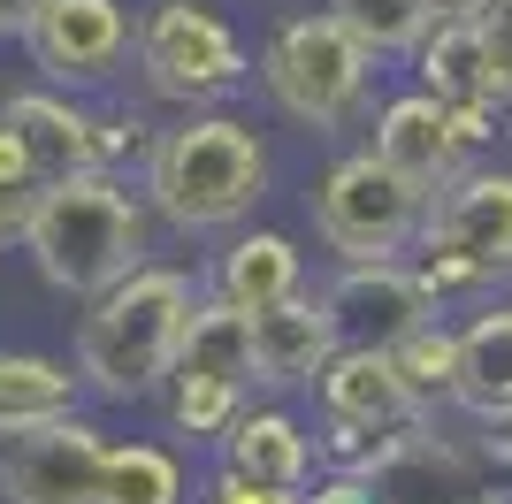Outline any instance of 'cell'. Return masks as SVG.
Wrapping results in <instances>:
<instances>
[{
  "label": "cell",
  "mask_w": 512,
  "mask_h": 504,
  "mask_svg": "<svg viewBox=\"0 0 512 504\" xmlns=\"http://www.w3.org/2000/svg\"><path fill=\"white\" fill-rule=\"evenodd\" d=\"M39 275L69 298H100L115 291L130 268H146V214L107 168H77L39 184L31 230H23Z\"/></svg>",
  "instance_id": "1"
},
{
  "label": "cell",
  "mask_w": 512,
  "mask_h": 504,
  "mask_svg": "<svg viewBox=\"0 0 512 504\" xmlns=\"http://www.w3.org/2000/svg\"><path fill=\"white\" fill-rule=\"evenodd\" d=\"M199 291L192 275L176 268H130L115 291L92 298L85 329H77V375L100 390V398H138L176 367V344H184V321H192Z\"/></svg>",
  "instance_id": "2"
},
{
  "label": "cell",
  "mask_w": 512,
  "mask_h": 504,
  "mask_svg": "<svg viewBox=\"0 0 512 504\" xmlns=\"http://www.w3.org/2000/svg\"><path fill=\"white\" fill-rule=\"evenodd\" d=\"M260 191H268V153L230 115H199L153 146V207L176 230H230L253 214Z\"/></svg>",
  "instance_id": "3"
},
{
  "label": "cell",
  "mask_w": 512,
  "mask_h": 504,
  "mask_svg": "<svg viewBox=\"0 0 512 504\" xmlns=\"http://www.w3.org/2000/svg\"><path fill=\"white\" fill-rule=\"evenodd\" d=\"M367 54L337 16H299L283 23L268 54H260V84H268V100L306 130H337L367 92Z\"/></svg>",
  "instance_id": "4"
},
{
  "label": "cell",
  "mask_w": 512,
  "mask_h": 504,
  "mask_svg": "<svg viewBox=\"0 0 512 504\" xmlns=\"http://www.w3.org/2000/svg\"><path fill=\"white\" fill-rule=\"evenodd\" d=\"M421 207H428V191L413 184V176H398L383 153H352V161H337L321 176L314 230H321V245L344 252V260H398V252L413 245V230L428 222Z\"/></svg>",
  "instance_id": "5"
},
{
  "label": "cell",
  "mask_w": 512,
  "mask_h": 504,
  "mask_svg": "<svg viewBox=\"0 0 512 504\" xmlns=\"http://www.w3.org/2000/svg\"><path fill=\"white\" fill-rule=\"evenodd\" d=\"M421 237H428V260L413 275L428 283V298L482 291V283L512 275V176H459V184H444Z\"/></svg>",
  "instance_id": "6"
},
{
  "label": "cell",
  "mask_w": 512,
  "mask_h": 504,
  "mask_svg": "<svg viewBox=\"0 0 512 504\" xmlns=\"http://www.w3.org/2000/svg\"><path fill=\"white\" fill-rule=\"evenodd\" d=\"M138 69L153 77V92L169 100H214V92H237L245 84V46L214 8L192 0H161L146 23H138Z\"/></svg>",
  "instance_id": "7"
},
{
  "label": "cell",
  "mask_w": 512,
  "mask_h": 504,
  "mask_svg": "<svg viewBox=\"0 0 512 504\" xmlns=\"http://www.w3.org/2000/svg\"><path fill=\"white\" fill-rule=\"evenodd\" d=\"M107 451L115 443H100V428H85L77 413L39 420V428L8 436V451H0V497L8 504H100Z\"/></svg>",
  "instance_id": "8"
},
{
  "label": "cell",
  "mask_w": 512,
  "mask_h": 504,
  "mask_svg": "<svg viewBox=\"0 0 512 504\" xmlns=\"http://www.w3.org/2000/svg\"><path fill=\"white\" fill-rule=\"evenodd\" d=\"M321 306L337 321V344L390 352V344H406L428 321V283L406 275L398 260H344V275L321 291Z\"/></svg>",
  "instance_id": "9"
},
{
  "label": "cell",
  "mask_w": 512,
  "mask_h": 504,
  "mask_svg": "<svg viewBox=\"0 0 512 504\" xmlns=\"http://www.w3.org/2000/svg\"><path fill=\"white\" fill-rule=\"evenodd\" d=\"M23 39L46 77H107L130 46V16L115 0H46Z\"/></svg>",
  "instance_id": "10"
},
{
  "label": "cell",
  "mask_w": 512,
  "mask_h": 504,
  "mask_svg": "<svg viewBox=\"0 0 512 504\" xmlns=\"http://www.w3.org/2000/svg\"><path fill=\"white\" fill-rule=\"evenodd\" d=\"M337 359V321L321 298H276L253 314V382L268 390H291V382H314L321 367Z\"/></svg>",
  "instance_id": "11"
},
{
  "label": "cell",
  "mask_w": 512,
  "mask_h": 504,
  "mask_svg": "<svg viewBox=\"0 0 512 504\" xmlns=\"http://www.w3.org/2000/svg\"><path fill=\"white\" fill-rule=\"evenodd\" d=\"M375 153H383L398 176H413L421 191H444L451 168H459V138H451V107L436 92H406V100L383 107V123H375Z\"/></svg>",
  "instance_id": "12"
},
{
  "label": "cell",
  "mask_w": 512,
  "mask_h": 504,
  "mask_svg": "<svg viewBox=\"0 0 512 504\" xmlns=\"http://www.w3.org/2000/svg\"><path fill=\"white\" fill-rule=\"evenodd\" d=\"M321 405H329V420H375V428H406L421 413L398 359L367 352V344H337V359L321 367Z\"/></svg>",
  "instance_id": "13"
},
{
  "label": "cell",
  "mask_w": 512,
  "mask_h": 504,
  "mask_svg": "<svg viewBox=\"0 0 512 504\" xmlns=\"http://www.w3.org/2000/svg\"><path fill=\"white\" fill-rule=\"evenodd\" d=\"M451 405L474 420H512V306L459 329V367H451Z\"/></svg>",
  "instance_id": "14"
},
{
  "label": "cell",
  "mask_w": 512,
  "mask_h": 504,
  "mask_svg": "<svg viewBox=\"0 0 512 504\" xmlns=\"http://www.w3.org/2000/svg\"><path fill=\"white\" fill-rule=\"evenodd\" d=\"M8 123H16V138L31 146L39 184L77 176V168H100V123L77 115L69 100H54V92H23V100H8Z\"/></svg>",
  "instance_id": "15"
},
{
  "label": "cell",
  "mask_w": 512,
  "mask_h": 504,
  "mask_svg": "<svg viewBox=\"0 0 512 504\" xmlns=\"http://www.w3.org/2000/svg\"><path fill=\"white\" fill-rule=\"evenodd\" d=\"M169 375H207V382H253V314L245 306H230V298L214 291L192 306V321H184V344H176V367Z\"/></svg>",
  "instance_id": "16"
},
{
  "label": "cell",
  "mask_w": 512,
  "mask_h": 504,
  "mask_svg": "<svg viewBox=\"0 0 512 504\" xmlns=\"http://www.w3.org/2000/svg\"><path fill=\"white\" fill-rule=\"evenodd\" d=\"M222 451L237 474H253L268 489H306V466H314V443L291 413H237L222 428Z\"/></svg>",
  "instance_id": "17"
},
{
  "label": "cell",
  "mask_w": 512,
  "mask_h": 504,
  "mask_svg": "<svg viewBox=\"0 0 512 504\" xmlns=\"http://www.w3.org/2000/svg\"><path fill=\"white\" fill-rule=\"evenodd\" d=\"M214 291L230 298V306H245V314H260V306H276V298L299 291V245L276 230H253L237 237L230 252H222V275H214Z\"/></svg>",
  "instance_id": "18"
},
{
  "label": "cell",
  "mask_w": 512,
  "mask_h": 504,
  "mask_svg": "<svg viewBox=\"0 0 512 504\" xmlns=\"http://www.w3.org/2000/svg\"><path fill=\"white\" fill-rule=\"evenodd\" d=\"M77 382L62 359H39V352H0V436H23L39 420H62L77 405Z\"/></svg>",
  "instance_id": "19"
},
{
  "label": "cell",
  "mask_w": 512,
  "mask_h": 504,
  "mask_svg": "<svg viewBox=\"0 0 512 504\" xmlns=\"http://www.w3.org/2000/svg\"><path fill=\"white\" fill-rule=\"evenodd\" d=\"M413 54H421V84L444 107L497 100L490 92V62H482V31H474V23H428V39L413 46Z\"/></svg>",
  "instance_id": "20"
},
{
  "label": "cell",
  "mask_w": 512,
  "mask_h": 504,
  "mask_svg": "<svg viewBox=\"0 0 512 504\" xmlns=\"http://www.w3.org/2000/svg\"><path fill=\"white\" fill-rule=\"evenodd\" d=\"M100 504H184V466L161 443H115L107 451V497Z\"/></svg>",
  "instance_id": "21"
},
{
  "label": "cell",
  "mask_w": 512,
  "mask_h": 504,
  "mask_svg": "<svg viewBox=\"0 0 512 504\" xmlns=\"http://www.w3.org/2000/svg\"><path fill=\"white\" fill-rule=\"evenodd\" d=\"M329 16H337L367 54H406V46L428 39V8L421 0H337Z\"/></svg>",
  "instance_id": "22"
},
{
  "label": "cell",
  "mask_w": 512,
  "mask_h": 504,
  "mask_svg": "<svg viewBox=\"0 0 512 504\" xmlns=\"http://www.w3.org/2000/svg\"><path fill=\"white\" fill-rule=\"evenodd\" d=\"M390 359H398V375H406L413 398H451V367H459V336L444 329H413L406 344H390Z\"/></svg>",
  "instance_id": "23"
},
{
  "label": "cell",
  "mask_w": 512,
  "mask_h": 504,
  "mask_svg": "<svg viewBox=\"0 0 512 504\" xmlns=\"http://www.w3.org/2000/svg\"><path fill=\"white\" fill-rule=\"evenodd\" d=\"M230 420H237V382L176 375V428H184V436H222Z\"/></svg>",
  "instance_id": "24"
},
{
  "label": "cell",
  "mask_w": 512,
  "mask_h": 504,
  "mask_svg": "<svg viewBox=\"0 0 512 504\" xmlns=\"http://www.w3.org/2000/svg\"><path fill=\"white\" fill-rule=\"evenodd\" d=\"M474 31H482V62H490V92H497V100H512V0H490Z\"/></svg>",
  "instance_id": "25"
},
{
  "label": "cell",
  "mask_w": 512,
  "mask_h": 504,
  "mask_svg": "<svg viewBox=\"0 0 512 504\" xmlns=\"http://www.w3.org/2000/svg\"><path fill=\"white\" fill-rule=\"evenodd\" d=\"M199 504H299V489H268V482H253V474H237V466H222L207 482V497Z\"/></svg>",
  "instance_id": "26"
},
{
  "label": "cell",
  "mask_w": 512,
  "mask_h": 504,
  "mask_svg": "<svg viewBox=\"0 0 512 504\" xmlns=\"http://www.w3.org/2000/svg\"><path fill=\"white\" fill-rule=\"evenodd\" d=\"M490 107H505V100H467V107H451V138H459V161H467V153H482V146L497 138Z\"/></svg>",
  "instance_id": "27"
},
{
  "label": "cell",
  "mask_w": 512,
  "mask_h": 504,
  "mask_svg": "<svg viewBox=\"0 0 512 504\" xmlns=\"http://www.w3.org/2000/svg\"><path fill=\"white\" fill-rule=\"evenodd\" d=\"M31 207H39V184H8L0 176V245L31 230Z\"/></svg>",
  "instance_id": "28"
},
{
  "label": "cell",
  "mask_w": 512,
  "mask_h": 504,
  "mask_svg": "<svg viewBox=\"0 0 512 504\" xmlns=\"http://www.w3.org/2000/svg\"><path fill=\"white\" fill-rule=\"evenodd\" d=\"M299 504H383V497H375L367 474H337V482H321L314 497H299Z\"/></svg>",
  "instance_id": "29"
},
{
  "label": "cell",
  "mask_w": 512,
  "mask_h": 504,
  "mask_svg": "<svg viewBox=\"0 0 512 504\" xmlns=\"http://www.w3.org/2000/svg\"><path fill=\"white\" fill-rule=\"evenodd\" d=\"M421 8H428V23H482L490 0H421Z\"/></svg>",
  "instance_id": "30"
},
{
  "label": "cell",
  "mask_w": 512,
  "mask_h": 504,
  "mask_svg": "<svg viewBox=\"0 0 512 504\" xmlns=\"http://www.w3.org/2000/svg\"><path fill=\"white\" fill-rule=\"evenodd\" d=\"M39 8H46V0H0V31H31Z\"/></svg>",
  "instance_id": "31"
},
{
  "label": "cell",
  "mask_w": 512,
  "mask_h": 504,
  "mask_svg": "<svg viewBox=\"0 0 512 504\" xmlns=\"http://www.w3.org/2000/svg\"><path fill=\"white\" fill-rule=\"evenodd\" d=\"M505 459H512V420H505Z\"/></svg>",
  "instance_id": "32"
}]
</instances>
